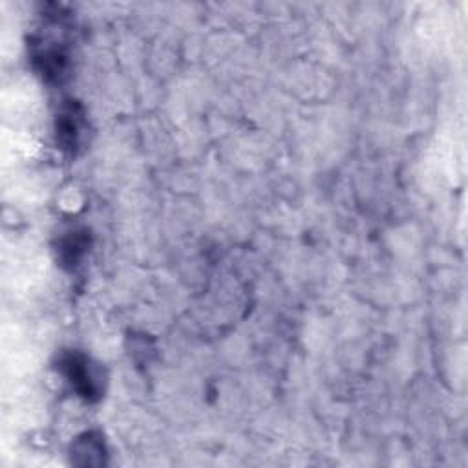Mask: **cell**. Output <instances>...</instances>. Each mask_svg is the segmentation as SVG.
Here are the masks:
<instances>
[{
	"label": "cell",
	"instance_id": "obj_3",
	"mask_svg": "<svg viewBox=\"0 0 468 468\" xmlns=\"http://www.w3.org/2000/svg\"><path fill=\"white\" fill-rule=\"evenodd\" d=\"M62 251H64V255H68V262L74 264V262L79 260L81 252L84 251V240H81L77 234H74V238L64 242V249H62Z\"/></svg>",
	"mask_w": 468,
	"mask_h": 468
},
{
	"label": "cell",
	"instance_id": "obj_2",
	"mask_svg": "<svg viewBox=\"0 0 468 468\" xmlns=\"http://www.w3.org/2000/svg\"><path fill=\"white\" fill-rule=\"evenodd\" d=\"M59 137L66 146H74L79 136V115L74 112V108L66 110L59 117Z\"/></svg>",
	"mask_w": 468,
	"mask_h": 468
},
{
	"label": "cell",
	"instance_id": "obj_1",
	"mask_svg": "<svg viewBox=\"0 0 468 468\" xmlns=\"http://www.w3.org/2000/svg\"><path fill=\"white\" fill-rule=\"evenodd\" d=\"M62 371L71 382V386L86 399H92L99 393V385L92 370H90L88 361L81 355H68L62 361Z\"/></svg>",
	"mask_w": 468,
	"mask_h": 468
}]
</instances>
